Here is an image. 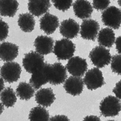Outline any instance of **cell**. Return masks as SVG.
I'll use <instances>...</instances> for the list:
<instances>
[{
    "label": "cell",
    "instance_id": "cell-33",
    "mask_svg": "<svg viewBox=\"0 0 121 121\" xmlns=\"http://www.w3.org/2000/svg\"><path fill=\"white\" fill-rule=\"evenodd\" d=\"M115 46H116V48L118 53L120 54L121 52V37L120 36L117 37L115 42Z\"/></svg>",
    "mask_w": 121,
    "mask_h": 121
},
{
    "label": "cell",
    "instance_id": "cell-30",
    "mask_svg": "<svg viewBox=\"0 0 121 121\" xmlns=\"http://www.w3.org/2000/svg\"><path fill=\"white\" fill-rule=\"evenodd\" d=\"M49 121H70V120L65 115H59L52 117Z\"/></svg>",
    "mask_w": 121,
    "mask_h": 121
},
{
    "label": "cell",
    "instance_id": "cell-6",
    "mask_svg": "<svg viewBox=\"0 0 121 121\" xmlns=\"http://www.w3.org/2000/svg\"><path fill=\"white\" fill-rule=\"evenodd\" d=\"M102 20L103 24L114 29H118L121 24V10L114 6L105 9L102 13Z\"/></svg>",
    "mask_w": 121,
    "mask_h": 121
},
{
    "label": "cell",
    "instance_id": "cell-35",
    "mask_svg": "<svg viewBox=\"0 0 121 121\" xmlns=\"http://www.w3.org/2000/svg\"><path fill=\"white\" fill-rule=\"evenodd\" d=\"M4 110V105H3L2 103L0 102V115H1L2 113Z\"/></svg>",
    "mask_w": 121,
    "mask_h": 121
},
{
    "label": "cell",
    "instance_id": "cell-2",
    "mask_svg": "<svg viewBox=\"0 0 121 121\" xmlns=\"http://www.w3.org/2000/svg\"><path fill=\"white\" fill-rule=\"evenodd\" d=\"M48 82L53 85H60L65 82L67 78V70L60 63L47 64Z\"/></svg>",
    "mask_w": 121,
    "mask_h": 121
},
{
    "label": "cell",
    "instance_id": "cell-22",
    "mask_svg": "<svg viewBox=\"0 0 121 121\" xmlns=\"http://www.w3.org/2000/svg\"><path fill=\"white\" fill-rule=\"evenodd\" d=\"M17 22L21 30L26 33L31 32L34 30L36 23L33 15L28 13L20 14Z\"/></svg>",
    "mask_w": 121,
    "mask_h": 121
},
{
    "label": "cell",
    "instance_id": "cell-16",
    "mask_svg": "<svg viewBox=\"0 0 121 121\" xmlns=\"http://www.w3.org/2000/svg\"><path fill=\"white\" fill-rule=\"evenodd\" d=\"M47 63L32 73L30 84L35 90L39 89L42 86L48 82L47 72Z\"/></svg>",
    "mask_w": 121,
    "mask_h": 121
},
{
    "label": "cell",
    "instance_id": "cell-19",
    "mask_svg": "<svg viewBox=\"0 0 121 121\" xmlns=\"http://www.w3.org/2000/svg\"><path fill=\"white\" fill-rule=\"evenodd\" d=\"M51 6L49 0H30L28 3V10L32 15L39 17L45 14Z\"/></svg>",
    "mask_w": 121,
    "mask_h": 121
},
{
    "label": "cell",
    "instance_id": "cell-26",
    "mask_svg": "<svg viewBox=\"0 0 121 121\" xmlns=\"http://www.w3.org/2000/svg\"><path fill=\"white\" fill-rule=\"evenodd\" d=\"M111 68L114 73L120 75L121 73V56L115 55L111 59Z\"/></svg>",
    "mask_w": 121,
    "mask_h": 121
},
{
    "label": "cell",
    "instance_id": "cell-32",
    "mask_svg": "<svg viewBox=\"0 0 121 121\" xmlns=\"http://www.w3.org/2000/svg\"><path fill=\"white\" fill-rule=\"evenodd\" d=\"M82 121H101V120L97 116L91 115L86 117Z\"/></svg>",
    "mask_w": 121,
    "mask_h": 121
},
{
    "label": "cell",
    "instance_id": "cell-18",
    "mask_svg": "<svg viewBox=\"0 0 121 121\" xmlns=\"http://www.w3.org/2000/svg\"><path fill=\"white\" fill-rule=\"evenodd\" d=\"M73 6L75 15L82 19L89 18L93 11L90 3L86 0L76 1L73 3Z\"/></svg>",
    "mask_w": 121,
    "mask_h": 121
},
{
    "label": "cell",
    "instance_id": "cell-15",
    "mask_svg": "<svg viewBox=\"0 0 121 121\" xmlns=\"http://www.w3.org/2000/svg\"><path fill=\"white\" fill-rule=\"evenodd\" d=\"M59 20L56 16L47 13L40 19V29L47 35H51L55 31L59 26Z\"/></svg>",
    "mask_w": 121,
    "mask_h": 121
},
{
    "label": "cell",
    "instance_id": "cell-29",
    "mask_svg": "<svg viewBox=\"0 0 121 121\" xmlns=\"http://www.w3.org/2000/svg\"><path fill=\"white\" fill-rule=\"evenodd\" d=\"M110 3L109 0H94L93 2V7L98 10H105Z\"/></svg>",
    "mask_w": 121,
    "mask_h": 121
},
{
    "label": "cell",
    "instance_id": "cell-17",
    "mask_svg": "<svg viewBox=\"0 0 121 121\" xmlns=\"http://www.w3.org/2000/svg\"><path fill=\"white\" fill-rule=\"evenodd\" d=\"M35 100L41 106L47 108L50 107L56 99L55 95L50 88H41L35 94Z\"/></svg>",
    "mask_w": 121,
    "mask_h": 121
},
{
    "label": "cell",
    "instance_id": "cell-21",
    "mask_svg": "<svg viewBox=\"0 0 121 121\" xmlns=\"http://www.w3.org/2000/svg\"><path fill=\"white\" fill-rule=\"evenodd\" d=\"M19 6V3L16 0H0V14L3 17H13Z\"/></svg>",
    "mask_w": 121,
    "mask_h": 121
},
{
    "label": "cell",
    "instance_id": "cell-23",
    "mask_svg": "<svg viewBox=\"0 0 121 121\" xmlns=\"http://www.w3.org/2000/svg\"><path fill=\"white\" fill-rule=\"evenodd\" d=\"M35 93V90L26 82L20 83L16 89V94L22 100H29L34 96Z\"/></svg>",
    "mask_w": 121,
    "mask_h": 121
},
{
    "label": "cell",
    "instance_id": "cell-20",
    "mask_svg": "<svg viewBox=\"0 0 121 121\" xmlns=\"http://www.w3.org/2000/svg\"><path fill=\"white\" fill-rule=\"evenodd\" d=\"M97 36L99 44L105 48H110L115 42V34L113 30L109 27L102 29Z\"/></svg>",
    "mask_w": 121,
    "mask_h": 121
},
{
    "label": "cell",
    "instance_id": "cell-14",
    "mask_svg": "<svg viewBox=\"0 0 121 121\" xmlns=\"http://www.w3.org/2000/svg\"><path fill=\"white\" fill-rule=\"evenodd\" d=\"M19 54V47L16 44L9 42L0 44V59L6 62L14 60Z\"/></svg>",
    "mask_w": 121,
    "mask_h": 121
},
{
    "label": "cell",
    "instance_id": "cell-31",
    "mask_svg": "<svg viewBox=\"0 0 121 121\" xmlns=\"http://www.w3.org/2000/svg\"><path fill=\"white\" fill-rule=\"evenodd\" d=\"M120 81H119L116 84L115 87L113 89V92L116 95V97L120 99H121V85Z\"/></svg>",
    "mask_w": 121,
    "mask_h": 121
},
{
    "label": "cell",
    "instance_id": "cell-36",
    "mask_svg": "<svg viewBox=\"0 0 121 121\" xmlns=\"http://www.w3.org/2000/svg\"><path fill=\"white\" fill-rule=\"evenodd\" d=\"M115 121V120H108V121Z\"/></svg>",
    "mask_w": 121,
    "mask_h": 121
},
{
    "label": "cell",
    "instance_id": "cell-13",
    "mask_svg": "<svg viewBox=\"0 0 121 121\" xmlns=\"http://www.w3.org/2000/svg\"><path fill=\"white\" fill-rule=\"evenodd\" d=\"M84 87L83 80L80 77L71 76L65 81L64 87L66 92L73 96L80 95Z\"/></svg>",
    "mask_w": 121,
    "mask_h": 121
},
{
    "label": "cell",
    "instance_id": "cell-9",
    "mask_svg": "<svg viewBox=\"0 0 121 121\" xmlns=\"http://www.w3.org/2000/svg\"><path fill=\"white\" fill-rule=\"evenodd\" d=\"M87 63L86 59L76 56L69 59L66 69L73 76L81 78L83 76L87 71Z\"/></svg>",
    "mask_w": 121,
    "mask_h": 121
},
{
    "label": "cell",
    "instance_id": "cell-7",
    "mask_svg": "<svg viewBox=\"0 0 121 121\" xmlns=\"http://www.w3.org/2000/svg\"><path fill=\"white\" fill-rule=\"evenodd\" d=\"M45 63L43 56L36 52H29L22 60L24 68L27 72L32 74L42 67Z\"/></svg>",
    "mask_w": 121,
    "mask_h": 121
},
{
    "label": "cell",
    "instance_id": "cell-34",
    "mask_svg": "<svg viewBox=\"0 0 121 121\" xmlns=\"http://www.w3.org/2000/svg\"><path fill=\"white\" fill-rule=\"evenodd\" d=\"M4 80L1 77H0V94L4 88Z\"/></svg>",
    "mask_w": 121,
    "mask_h": 121
},
{
    "label": "cell",
    "instance_id": "cell-1",
    "mask_svg": "<svg viewBox=\"0 0 121 121\" xmlns=\"http://www.w3.org/2000/svg\"><path fill=\"white\" fill-rule=\"evenodd\" d=\"M75 44L69 39H63L56 42L53 52L58 59L66 60L72 58L75 51Z\"/></svg>",
    "mask_w": 121,
    "mask_h": 121
},
{
    "label": "cell",
    "instance_id": "cell-3",
    "mask_svg": "<svg viewBox=\"0 0 121 121\" xmlns=\"http://www.w3.org/2000/svg\"><path fill=\"white\" fill-rule=\"evenodd\" d=\"M121 108L120 99L112 95H109L104 98L101 101L99 106L101 114L105 117L118 115Z\"/></svg>",
    "mask_w": 121,
    "mask_h": 121
},
{
    "label": "cell",
    "instance_id": "cell-5",
    "mask_svg": "<svg viewBox=\"0 0 121 121\" xmlns=\"http://www.w3.org/2000/svg\"><path fill=\"white\" fill-rule=\"evenodd\" d=\"M89 58L93 64L98 68L107 65L112 59L109 51L101 46L94 48L90 52Z\"/></svg>",
    "mask_w": 121,
    "mask_h": 121
},
{
    "label": "cell",
    "instance_id": "cell-25",
    "mask_svg": "<svg viewBox=\"0 0 121 121\" xmlns=\"http://www.w3.org/2000/svg\"><path fill=\"white\" fill-rule=\"evenodd\" d=\"M29 119L30 121H49V113L44 107L36 106L31 110Z\"/></svg>",
    "mask_w": 121,
    "mask_h": 121
},
{
    "label": "cell",
    "instance_id": "cell-12",
    "mask_svg": "<svg viewBox=\"0 0 121 121\" xmlns=\"http://www.w3.org/2000/svg\"><path fill=\"white\" fill-rule=\"evenodd\" d=\"M54 41L50 37L39 36L34 42V46L36 52L42 56L51 53L53 51Z\"/></svg>",
    "mask_w": 121,
    "mask_h": 121
},
{
    "label": "cell",
    "instance_id": "cell-28",
    "mask_svg": "<svg viewBox=\"0 0 121 121\" xmlns=\"http://www.w3.org/2000/svg\"><path fill=\"white\" fill-rule=\"evenodd\" d=\"M9 26L7 23L0 19V42L7 39L9 34Z\"/></svg>",
    "mask_w": 121,
    "mask_h": 121
},
{
    "label": "cell",
    "instance_id": "cell-4",
    "mask_svg": "<svg viewBox=\"0 0 121 121\" xmlns=\"http://www.w3.org/2000/svg\"><path fill=\"white\" fill-rule=\"evenodd\" d=\"M22 68L17 62H7L0 70L1 78L7 82L11 83L17 82L20 78Z\"/></svg>",
    "mask_w": 121,
    "mask_h": 121
},
{
    "label": "cell",
    "instance_id": "cell-11",
    "mask_svg": "<svg viewBox=\"0 0 121 121\" xmlns=\"http://www.w3.org/2000/svg\"><path fill=\"white\" fill-rule=\"evenodd\" d=\"M80 30L79 24L75 20L71 19L63 21L59 27L61 35L68 39H73L76 37Z\"/></svg>",
    "mask_w": 121,
    "mask_h": 121
},
{
    "label": "cell",
    "instance_id": "cell-27",
    "mask_svg": "<svg viewBox=\"0 0 121 121\" xmlns=\"http://www.w3.org/2000/svg\"><path fill=\"white\" fill-rule=\"evenodd\" d=\"M54 7L59 10L65 11L69 9L72 5V0H53Z\"/></svg>",
    "mask_w": 121,
    "mask_h": 121
},
{
    "label": "cell",
    "instance_id": "cell-8",
    "mask_svg": "<svg viewBox=\"0 0 121 121\" xmlns=\"http://www.w3.org/2000/svg\"><path fill=\"white\" fill-rule=\"evenodd\" d=\"M83 80L87 88L90 90L101 87L105 83L102 73L99 69L96 68L88 70Z\"/></svg>",
    "mask_w": 121,
    "mask_h": 121
},
{
    "label": "cell",
    "instance_id": "cell-10",
    "mask_svg": "<svg viewBox=\"0 0 121 121\" xmlns=\"http://www.w3.org/2000/svg\"><path fill=\"white\" fill-rule=\"evenodd\" d=\"M99 27L97 21L91 19L85 20L81 26V36L84 39L94 41L98 34Z\"/></svg>",
    "mask_w": 121,
    "mask_h": 121
},
{
    "label": "cell",
    "instance_id": "cell-24",
    "mask_svg": "<svg viewBox=\"0 0 121 121\" xmlns=\"http://www.w3.org/2000/svg\"><path fill=\"white\" fill-rule=\"evenodd\" d=\"M0 99L3 105L8 108L13 107L17 100L16 93L11 87L3 90L0 94Z\"/></svg>",
    "mask_w": 121,
    "mask_h": 121
}]
</instances>
